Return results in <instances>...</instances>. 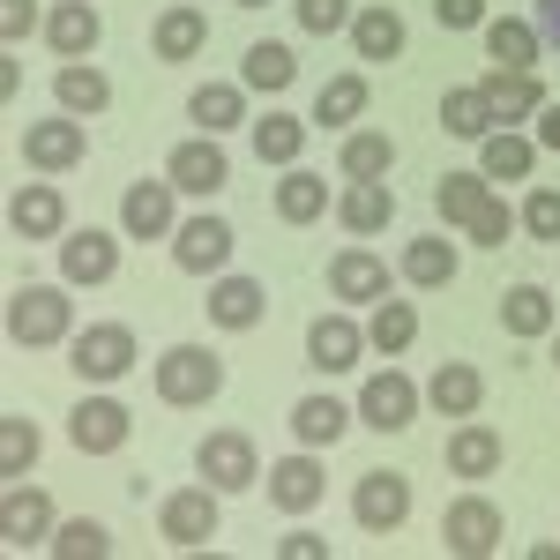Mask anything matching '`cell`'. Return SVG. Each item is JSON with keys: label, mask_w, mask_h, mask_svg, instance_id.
<instances>
[{"label": "cell", "mask_w": 560, "mask_h": 560, "mask_svg": "<svg viewBox=\"0 0 560 560\" xmlns=\"http://www.w3.org/2000/svg\"><path fill=\"white\" fill-rule=\"evenodd\" d=\"M441 31H486V0H433Z\"/></svg>", "instance_id": "49"}, {"label": "cell", "mask_w": 560, "mask_h": 560, "mask_svg": "<svg viewBox=\"0 0 560 560\" xmlns=\"http://www.w3.org/2000/svg\"><path fill=\"white\" fill-rule=\"evenodd\" d=\"M427 404L441 411V419H478V404H486V374L464 366V359H441L433 382H427Z\"/></svg>", "instance_id": "21"}, {"label": "cell", "mask_w": 560, "mask_h": 560, "mask_svg": "<svg viewBox=\"0 0 560 560\" xmlns=\"http://www.w3.org/2000/svg\"><path fill=\"white\" fill-rule=\"evenodd\" d=\"M195 471L210 478L217 493H247V486H255L261 478V456H255V441H247V433H202V448H195Z\"/></svg>", "instance_id": "6"}, {"label": "cell", "mask_w": 560, "mask_h": 560, "mask_svg": "<svg viewBox=\"0 0 560 560\" xmlns=\"http://www.w3.org/2000/svg\"><path fill=\"white\" fill-rule=\"evenodd\" d=\"M52 553H60V560H105V553H113V530H105L97 516H75V523L52 530Z\"/></svg>", "instance_id": "42"}, {"label": "cell", "mask_w": 560, "mask_h": 560, "mask_svg": "<svg viewBox=\"0 0 560 560\" xmlns=\"http://www.w3.org/2000/svg\"><path fill=\"white\" fill-rule=\"evenodd\" d=\"M202 306H210L217 329H261V314H269V292H261V277H217Z\"/></svg>", "instance_id": "22"}, {"label": "cell", "mask_w": 560, "mask_h": 560, "mask_svg": "<svg viewBox=\"0 0 560 560\" xmlns=\"http://www.w3.org/2000/svg\"><path fill=\"white\" fill-rule=\"evenodd\" d=\"M345 427H351V411L337 396H300L292 404V441L300 448H329V441H345Z\"/></svg>", "instance_id": "33"}, {"label": "cell", "mask_w": 560, "mask_h": 560, "mask_svg": "<svg viewBox=\"0 0 560 560\" xmlns=\"http://www.w3.org/2000/svg\"><path fill=\"white\" fill-rule=\"evenodd\" d=\"M292 15H300V31L306 38H337V31H351V0H292Z\"/></svg>", "instance_id": "45"}, {"label": "cell", "mask_w": 560, "mask_h": 560, "mask_svg": "<svg viewBox=\"0 0 560 560\" xmlns=\"http://www.w3.org/2000/svg\"><path fill=\"white\" fill-rule=\"evenodd\" d=\"M553 359H560V345H553Z\"/></svg>", "instance_id": "54"}, {"label": "cell", "mask_w": 560, "mask_h": 560, "mask_svg": "<svg viewBox=\"0 0 560 560\" xmlns=\"http://www.w3.org/2000/svg\"><path fill=\"white\" fill-rule=\"evenodd\" d=\"M0 538L23 553V546H52V501L38 486H8L0 493Z\"/></svg>", "instance_id": "17"}, {"label": "cell", "mask_w": 560, "mask_h": 560, "mask_svg": "<svg viewBox=\"0 0 560 560\" xmlns=\"http://www.w3.org/2000/svg\"><path fill=\"white\" fill-rule=\"evenodd\" d=\"M240 8H269V0H240Z\"/></svg>", "instance_id": "53"}, {"label": "cell", "mask_w": 560, "mask_h": 560, "mask_svg": "<svg viewBox=\"0 0 560 560\" xmlns=\"http://www.w3.org/2000/svg\"><path fill=\"white\" fill-rule=\"evenodd\" d=\"M322 210H337V202H329V187H322V173L284 165V179H277V217H284V224H314Z\"/></svg>", "instance_id": "36"}, {"label": "cell", "mask_w": 560, "mask_h": 560, "mask_svg": "<svg viewBox=\"0 0 560 560\" xmlns=\"http://www.w3.org/2000/svg\"><path fill=\"white\" fill-rule=\"evenodd\" d=\"M419 419V388L404 382L396 366H382L374 382L359 388V427H374V433H404Z\"/></svg>", "instance_id": "12"}, {"label": "cell", "mask_w": 560, "mask_h": 560, "mask_svg": "<svg viewBox=\"0 0 560 560\" xmlns=\"http://www.w3.org/2000/svg\"><path fill=\"white\" fill-rule=\"evenodd\" d=\"M337 217H345V232H359V240L388 232V224H396V195H388V179H351L345 195H337Z\"/></svg>", "instance_id": "23"}, {"label": "cell", "mask_w": 560, "mask_h": 560, "mask_svg": "<svg viewBox=\"0 0 560 560\" xmlns=\"http://www.w3.org/2000/svg\"><path fill=\"white\" fill-rule=\"evenodd\" d=\"M530 23H538V38L560 52V0H538V8H530Z\"/></svg>", "instance_id": "51"}, {"label": "cell", "mask_w": 560, "mask_h": 560, "mask_svg": "<svg viewBox=\"0 0 560 560\" xmlns=\"http://www.w3.org/2000/svg\"><path fill=\"white\" fill-rule=\"evenodd\" d=\"M232 247H240V232L224 224V217H187L173 232V261L187 269V277H224V261H232Z\"/></svg>", "instance_id": "7"}, {"label": "cell", "mask_w": 560, "mask_h": 560, "mask_svg": "<svg viewBox=\"0 0 560 560\" xmlns=\"http://www.w3.org/2000/svg\"><path fill=\"white\" fill-rule=\"evenodd\" d=\"M60 224H68L60 187L31 179V187H15V195H8V232H15V240H60Z\"/></svg>", "instance_id": "18"}, {"label": "cell", "mask_w": 560, "mask_h": 560, "mask_svg": "<svg viewBox=\"0 0 560 560\" xmlns=\"http://www.w3.org/2000/svg\"><path fill=\"white\" fill-rule=\"evenodd\" d=\"M553 322H560V306H553L546 284H509V292H501V329H509V337L530 345V337H546Z\"/></svg>", "instance_id": "28"}, {"label": "cell", "mask_w": 560, "mask_h": 560, "mask_svg": "<svg viewBox=\"0 0 560 560\" xmlns=\"http://www.w3.org/2000/svg\"><path fill=\"white\" fill-rule=\"evenodd\" d=\"M90 158V135L75 113H60V120H31L23 128V165H38V173H75Z\"/></svg>", "instance_id": "8"}, {"label": "cell", "mask_w": 560, "mask_h": 560, "mask_svg": "<svg viewBox=\"0 0 560 560\" xmlns=\"http://www.w3.org/2000/svg\"><path fill=\"white\" fill-rule=\"evenodd\" d=\"M45 38H52L60 60H90L97 38H105V23H97V8H90V0H60V8L45 15Z\"/></svg>", "instance_id": "24"}, {"label": "cell", "mask_w": 560, "mask_h": 560, "mask_svg": "<svg viewBox=\"0 0 560 560\" xmlns=\"http://www.w3.org/2000/svg\"><path fill=\"white\" fill-rule=\"evenodd\" d=\"M128 433H135V419H128L120 396H83V404L68 411V441H75L83 456H120Z\"/></svg>", "instance_id": "5"}, {"label": "cell", "mask_w": 560, "mask_h": 560, "mask_svg": "<svg viewBox=\"0 0 560 560\" xmlns=\"http://www.w3.org/2000/svg\"><path fill=\"white\" fill-rule=\"evenodd\" d=\"M277 560H329V538H314V530H284V538H277Z\"/></svg>", "instance_id": "50"}, {"label": "cell", "mask_w": 560, "mask_h": 560, "mask_svg": "<svg viewBox=\"0 0 560 560\" xmlns=\"http://www.w3.org/2000/svg\"><path fill=\"white\" fill-rule=\"evenodd\" d=\"M38 31V0H0V45H23Z\"/></svg>", "instance_id": "48"}, {"label": "cell", "mask_w": 560, "mask_h": 560, "mask_svg": "<svg viewBox=\"0 0 560 560\" xmlns=\"http://www.w3.org/2000/svg\"><path fill=\"white\" fill-rule=\"evenodd\" d=\"M351 52H359V60H404V15H396V8H382V0H374V8H359V15H351Z\"/></svg>", "instance_id": "26"}, {"label": "cell", "mask_w": 560, "mask_h": 560, "mask_svg": "<svg viewBox=\"0 0 560 560\" xmlns=\"http://www.w3.org/2000/svg\"><path fill=\"white\" fill-rule=\"evenodd\" d=\"M359 113H366V75H337V83H322V105H314L322 128H351Z\"/></svg>", "instance_id": "41"}, {"label": "cell", "mask_w": 560, "mask_h": 560, "mask_svg": "<svg viewBox=\"0 0 560 560\" xmlns=\"http://www.w3.org/2000/svg\"><path fill=\"white\" fill-rule=\"evenodd\" d=\"M359 351H366V329H359L351 314H314V322H306V366H322V374H351Z\"/></svg>", "instance_id": "15"}, {"label": "cell", "mask_w": 560, "mask_h": 560, "mask_svg": "<svg viewBox=\"0 0 560 560\" xmlns=\"http://www.w3.org/2000/svg\"><path fill=\"white\" fill-rule=\"evenodd\" d=\"M486 202H493V179L486 173H441L433 179V210H441V224H471Z\"/></svg>", "instance_id": "34"}, {"label": "cell", "mask_w": 560, "mask_h": 560, "mask_svg": "<svg viewBox=\"0 0 560 560\" xmlns=\"http://www.w3.org/2000/svg\"><path fill=\"white\" fill-rule=\"evenodd\" d=\"M404 277H411L419 292H441V284H456V247H448L441 232L411 240V247H404Z\"/></svg>", "instance_id": "39"}, {"label": "cell", "mask_w": 560, "mask_h": 560, "mask_svg": "<svg viewBox=\"0 0 560 560\" xmlns=\"http://www.w3.org/2000/svg\"><path fill=\"white\" fill-rule=\"evenodd\" d=\"M523 232L546 240V247H560V187H530V202H523Z\"/></svg>", "instance_id": "46"}, {"label": "cell", "mask_w": 560, "mask_h": 560, "mask_svg": "<svg viewBox=\"0 0 560 560\" xmlns=\"http://www.w3.org/2000/svg\"><path fill=\"white\" fill-rule=\"evenodd\" d=\"M187 120H195L202 135L240 128V120H247V83H202L195 97H187Z\"/></svg>", "instance_id": "32"}, {"label": "cell", "mask_w": 560, "mask_h": 560, "mask_svg": "<svg viewBox=\"0 0 560 560\" xmlns=\"http://www.w3.org/2000/svg\"><path fill=\"white\" fill-rule=\"evenodd\" d=\"M217 388H224V359L210 345H173L158 351V396L173 404V411H202Z\"/></svg>", "instance_id": "1"}, {"label": "cell", "mask_w": 560, "mask_h": 560, "mask_svg": "<svg viewBox=\"0 0 560 560\" xmlns=\"http://www.w3.org/2000/svg\"><path fill=\"white\" fill-rule=\"evenodd\" d=\"M388 165H396L388 135H351L345 142V179H388Z\"/></svg>", "instance_id": "44"}, {"label": "cell", "mask_w": 560, "mask_h": 560, "mask_svg": "<svg viewBox=\"0 0 560 560\" xmlns=\"http://www.w3.org/2000/svg\"><path fill=\"white\" fill-rule=\"evenodd\" d=\"M173 179H135L128 195H120V232L128 240H173L179 224H173Z\"/></svg>", "instance_id": "14"}, {"label": "cell", "mask_w": 560, "mask_h": 560, "mask_svg": "<svg viewBox=\"0 0 560 560\" xmlns=\"http://www.w3.org/2000/svg\"><path fill=\"white\" fill-rule=\"evenodd\" d=\"M150 45H158V60H195V52L210 45V15L179 0V8H165V15H158V31H150Z\"/></svg>", "instance_id": "30"}, {"label": "cell", "mask_w": 560, "mask_h": 560, "mask_svg": "<svg viewBox=\"0 0 560 560\" xmlns=\"http://www.w3.org/2000/svg\"><path fill=\"white\" fill-rule=\"evenodd\" d=\"M113 269H120V240H113V232L83 224V232L60 240V277H68V284H113Z\"/></svg>", "instance_id": "16"}, {"label": "cell", "mask_w": 560, "mask_h": 560, "mask_svg": "<svg viewBox=\"0 0 560 560\" xmlns=\"http://www.w3.org/2000/svg\"><path fill=\"white\" fill-rule=\"evenodd\" d=\"M388 261L382 255H366V247H345V255L329 261V292L337 300H351V306H374V300H388Z\"/></svg>", "instance_id": "19"}, {"label": "cell", "mask_w": 560, "mask_h": 560, "mask_svg": "<svg viewBox=\"0 0 560 560\" xmlns=\"http://www.w3.org/2000/svg\"><path fill=\"white\" fill-rule=\"evenodd\" d=\"M486 52H493V68H509V75H530L538 68V52H546V38H538V23H523V15H486Z\"/></svg>", "instance_id": "20"}, {"label": "cell", "mask_w": 560, "mask_h": 560, "mask_svg": "<svg viewBox=\"0 0 560 560\" xmlns=\"http://www.w3.org/2000/svg\"><path fill=\"white\" fill-rule=\"evenodd\" d=\"M261 478H269V501H277L284 516L322 509V493H329V478H322V456H314V448H300V456H277Z\"/></svg>", "instance_id": "11"}, {"label": "cell", "mask_w": 560, "mask_h": 560, "mask_svg": "<svg viewBox=\"0 0 560 560\" xmlns=\"http://www.w3.org/2000/svg\"><path fill=\"white\" fill-rule=\"evenodd\" d=\"M38 448H45V441H38V427H31V419H0V478H8V486L38 464Z\"/></svg>", "instance_id": "43"}, {"label": "cell", "mask_w": 560, "mask_h": 560, "mask_svg": "<svg viewBox=\"0 0 560 560\" xmlns=\"http://www.w3.org/2000/svg\"><path fill=\"white\" fill-rule=\"evenodd\" d=\"M240 83L269 90V97H277V90H292V83H300V52H292L284 38H255L247 52H240Z\"/></svg>", "instance_id": "25"}, {"label": "cell", "mask_w": 560, "mask_h": 560, "mask_svg": "<svg viewBox=\"0 0 560 560\" xmlns=\"http://www.w3.org/2000/svg\"><path fill=\"white\" fill-rule=\"evenodd\" d=\"M411 337H419V314H411V300H374V314H366V345L382 351V359H396Z\"/></svg>", "instance_id": "40"}, {"label": "cell", "mask_w": 560, "mask_h": 560, "mask_svg": "<svg viewBox=\"0 0 560 560\" xmlns=\"http://www.w3.org/2000/svg\"><path fill=\"white\" fill-rule=\"evenodd\" d=\"M52 97H60V113H75V120H97V113L113 105V83H105L90 60H60V75H52Z\"/></svg>", "instance_id": "27"}, {"label": "cell", "mask_w": 560, "mask_h": 560, "mask_svg": "<svg viewBox=\"0 0 560 560\" xmlns=\"http://www.w3.org/2000/svg\"><path fill=\"white\" fill-rule=\"evenodd\" d=\"M538 150H553L560 158V105H538V135H530Z\"/></svg>", "instance_id": "52"}, {"label": "cell", "mask_w": 560, "mask_h": 560, "mask_svg": "<svg viewBox=\"0 0 560 560\" xmlns=\"http://www.w3.org/2000/svg\"><path fill=\"white\" fill-rule=\"evenodd\" d=\"M448 471L456 478H493L501 471V433L478 427V419H456V433H448Z\"/></svg>", "instance_id": "29"}, {"label": "cell", "mask_w": 560, "mask_h": 560, "mask_svg": "<svg viewBox=\"0 0 560 560\" xmlns=\"http://www.w3.org/2000/svg\"><path fill=\"white\" fill-rule=\"evenodd\" d=\"M441 546L464 560H486L493 546H501V509L493 501H478V493H464L448 516H441Z\"/></svg>", "instance_id": "13"}, {"label": "cell", "mask_w": 560, "mask_h": 560, "mask_svg": "<svg viewBox=\"0 0 560 560\" xmlns=\"http://www.w3.org/2000/svg\"><path fill=\"white\" fill-rule=\"evenodd\" d=\"M158 530H165V546H179V553H202V546L217 538V486H210V478H202V486H179V493H165Z\"/></svg>", "instance_id": "3"}, {"label": "cell", "mask_w": 560, "mask_h": 560, "mask_svg": "<svg viewBox=\"0 0 560 560\" xmlns=\"http://www.w3.org/2000/svg\"><path fill=\"white\" fill-rule=\"evenodd\" d=\"M68 322H75V306H68L60 284H15V292H8V345H23V351L60 345Z\"/></svg>", "instance_id": "2"}, {"label": "cell", "mask_w": 560, "mask_h": 560, "mask_svg": "<svg viewBox=\"0 0 560 560\" xmlns=\"http://www.w3.org/2000/svg\"><path fill=\"white\" fill-rule=\"evenodd\" d=\"M306 128H314V120H300V113H261L255 120V158L261 165H300Z\"/></svg>", "instance_id": "35"}, {"label": "cell", "mask_w": 560, "mask_h": 560, "mask_svg": "<svg viewBox=\"0 0 560 560\" xmlns=\"http://www.w3.org/2000/svg\"><path fill=\"white\" fill-rule=\"evenodd\" d=\"M135 359H142V351H135V337L120 329V322H97V329H83V337L68 345V366H75L83 382H97V388H113Z\"/></svg>", "instance_id": "4"}, {"label": "cell", "mask_w": 560, "mask_h": 560, "mask_svg": "<svg viewBox=\"0 0 560 560\" xmlns=\"http://www.w3.org/2000/svg\"><path fill=\"white\" fill-rule=\"evenodd\" d=\"M464 232H471L478 247H501V240L516 232V217H509V202H501V195H493V202H486V210H478L471 224H464Z\"/></svg>", "instance_id": "47"}, {"label": "cell", "mask_w": 560, "mask_h": 560, "mask_svg": "<svg viewBox=\"0 0 560 560\" xmlns=\"http://www.w3.org/2000/svg\"><path fill=\"white\" fill-rule=\"evenodd\" d=\"M441 128L456 135V142H486V135H493V97H486V83L448 90V97H441Z\"/></svg>", "instance_id": "38"}, {"label": "cell", "mask_w": 560, "mask_h": 560, "mask_svg": "<svg viewBox=\"0 0 560 560\" xmlns=\"http://www.w3.org/2000/svg\"><path fill=\"white\" fill-rule=\"evenodd\" d=\"M351 516H359V530H404V516H411V478L404 471H366L359 478V493H351Z\"/></svg>", "instance_id": "9"}, {"label": "cell", "mask_w": 560, "mask_h": 560, "mask_svg": "<svg viewBox=\"0 0 560 560\" xmlns=\"http://www.w3.org/2000/svg\"><path fill=\"white\" fill-rule=\"evenodd\" d=\"M530 165H538V142L516 128H493L478 142V173L486 179H530Z\"/></svg>", "instance_id": "31"}, {"label": "cell", "mask_w": 560, "mask_h": 560, "mask_svg": "<svg viewBox=\"0 0 560 560\" xmlns=\"http://www.w3.org/2000/svg\"><path fill=\"white\" fill-rule=\"evenodd\" d=\"M486 97H493V120H501V128H509V120H538V105H546L538 75H509V68L486 75Z\"/></svg>", "instance_id": "37"}, {"label": "cell", "mask_w": 560, "mask_h": 560, "mask_svg": "<svg viewBox=\"0 0 560 560\" xmlns=\"http://www.w3.org/2000/svg\"><path fill=\"white\" fill-rule=\"evenodd\" d=\"M165 179H173L179 195H195V202H202V195H217V187L232 179V158H224V142H217V135H195V142H179L173 158H165Z\"/></svg>", "instance_id": "10"}]
</instances>
